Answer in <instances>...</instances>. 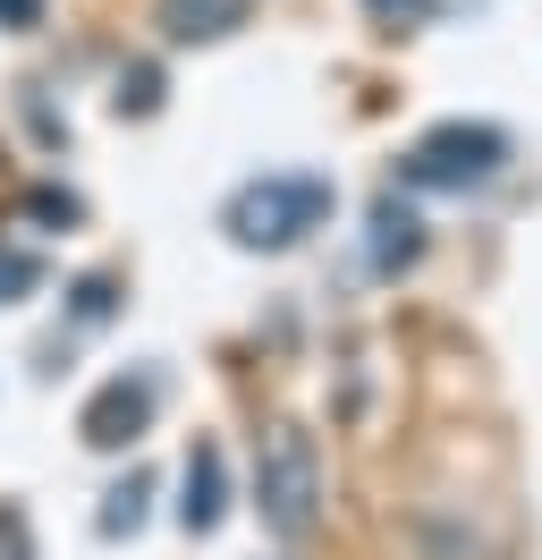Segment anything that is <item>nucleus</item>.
Instances as JSON below:
<instances>
[{
  "label": "nucleus",
  "mask_w": 542,
  "mask_h": 560,
  "mask_svg": "<svg viewBox=\"0 0 542 560\" xmlns=\"http://www.w3.org/2000/svg\"><path fill=\"white\" fill-rule=\"evenodd\" d=\"M34 9H43V0H0V18H9V26H26Z\"/></svg>",
  "instance_id": "2eb2a0df"
},
{
  "label": "nucleus",
  "mask_w": 542,
  "mask_h": 560,
  "mask_svg": "<svg viewBox=\"0 0 542 560\" xmlns=\"http://www.w3.org/2000/svg\"><path fill=\"white\" fill-rule=\"evenodd\" d=\"M162 26L178 43H203V35H229V0H162Z\"/></svg>",
  "instance_id": "0eeeda50"
},
{
  "label": "nucleus",
  "mask_w": 542,
  "mask_h": 560,
  "mask_svg": "<svg viewBox=\"0 0 542 560\" xmlns=\"http://www.w3.org/2000/svg\"><path fill=\"white\" fill-rule=\"evenodd\" d=\"M381 18H433V0H373Z\"/></svg>",
  "instance_id": "4468645a"
},
{
  "label": "nucleus",
  "mask_w": 542,
  "mask_h": 560,
  "mask_svg": "<svg viewBox=\"0 0 542 560\" xmlns=\"http://www.w3.org/2000/svg\"><path fill=\"white\" fill-rule=\"evenodd\" d=\"M34 280H43V264H34V255H17V246H0V306H17Z\"/></svg>",
  "instance_id": "1a4fd4ad"
},
{
  "label": "nucleus",
  "mask_w": 542,
  "mask_h": 560,
  "mask_svg": "<svg viewBox=\"0 0 542 560\" xmlns=\"http://www.w3.org/2000/svg\"><path fill=\"white\" fill-rule=\"evenodd\" d=\"M424 255V221L399 205V196H381L373 205V272H406Z\"/></svg>",
  "instance_id": "423d86ee"
},
{
  "label": "nucleus",
  "mask_w": 542,
  "mask_h": 560,
  "mask_svg": "<svg viewBox=\"0 0 542 560\" xmlns=\"http://www.w3.org/2000/svg\"><path fill=\"white\" fill-rule=\"evenodd\" d=\"M110 315V280H76V323H102Z\"/></svg>",
  "instance_id": "9b49d317"
},
{
  "label": "nucleus",
  "mask_w": 542,
  "mask_h": 560,
  "mask_svg": "<svg viewBox=\"0 0 542 560\" xmlns=\"http://www.w3.org/2000/svg\"><path fill=\"white\" fill-rule=\"evenodd\" d=\"M153 408H162V374H119V383H102L94 399H85L76 433H85L94 451H128L136 433L153 424Z\"/></svg>",
  "instance_id": "20e7f679"
},
{
  "label": "nucleus",
  "mask_w": 542,
  "mask_h": 560,
  "mask_svg": "<svg viewBox=\"0 0 542 560\" xmlns=\"http://www.w3.org/2000/svg\"><path fill=\"white\" fill-rule=\"evenodd\" d=\"M229 238L237 246H297L305 230H322L331 221V178H255V187H237L229 196Z\"/></svg>",
  "instance_id": "f257e3e1"
},
{
  "label": "nucleus",
  "mask_w": 542,
  "mask_h": 560,
  "mask_svg": "<svg viewBox=\"0 0 542 560\" xmlns=\"http://www.w3.org/2000/svg\"><path fill=\"white\" fill-rule=\"evenodd\" d=\"M221 510H229V467H221V451H212V442H196V458H187V501H178V526H187V535H212V526H221Z\"/></svg>",
  "instance_id": "39448f33"
},
{
  "label": "nucleus",
  "mask_w": 542,
  "mask_h": 560,
  "mask_svg": "<svg viewBox=\"0 0 542 560\" xmlns=\"http://www.w3.org/2000/svg\"><path fill=\"white\" fill-rule=\"evenodd\" d=\"M34 221H76V196H51V187H43V196H34Z\"/></svg>",
  "instance_id": "ddd939ff"
},
{
  "label": "nucleus",
  "mask_w": 542,
  "mask_h": 560,
  "mask_svg": "<svg viewBox=\"0 0 542 560\" xmlns=\"http://www.w3.org/2000/svg\"><path fill=\"white\" fill-rule=\"evenodd\" d=\"M314 501H322V458H314V433L280 424V433L263 442V467H255V510H263L271 535H288V544H297L305 526H314Z\"/></svg>",
  "instance_id": "f03ea898"
},
{
  "label": "nucleus",
  "mask_w": 542,
  "mask_h": 560,
  "mask_svg": "<svg viewBox=\"0 0 542 560\" xmlns=\"http://www.w3.org/2000/svg\"><path fill=\"white\" fill-rule=\"evenodd\" d=\"M500 162H508L500 128L449 119V128H433V137L399 162V178H406V187H433V196H467V187H483V178H500Z\"/></svg>",
  "instance_id": "7ed1b4c3"
},
{
  "label": "nucleus",
  "mask_w": 542,
  "mask_h": 560,
  "mask_svg": "<svg viewBox=\"0 0 542 560\" xmlns=\"http://www.w3.org/2000/svg\"><path fill=\"white\" fill-rule=\"evenodd\" d=\"M144 501H153V485H144V476L110 485V501H102V535H136V526H144Z\"/></svg>",
  "instance_id": "6e6552de"
},
{
  "label": "nucleus",
  "mask_w": 542,
  "mask_h": 560,
  "mask_svg": "<svg viewBox=\"0 0 542 560\" xmlns=\"http://www.w3.org/2000/svg\"><path fill=\"white\" fill-rule=\"evenodd\" d=\"M110 103H119V110H136V119H144V110L162 103V69H128V77H119V94H110Z\"/></svg>",
  "instance_id": "9d476101"
},
{
  "label": "nucleus",
  "mask_w": 542,
  "mask_h": 560,
  "mask_svg": "<svg viewBox=\"0 0 542 560\" xmlns=\"http://www.w3.org/2000/svg\"><path fill=\"white\" fill-rule=\"evenodd\" d=\"M0 560H34L26 552V518H17V510H0Z\"/></svg>",
  "instance_id": "f8f14e48"
}]
</instances>
